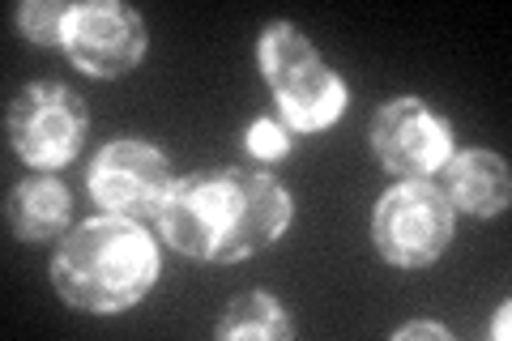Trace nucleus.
<instances>
[{"instance_id": "obj_5", "label": "nucleus", "mask_w": 512, "mask_h": 341, "mask_svg": "<svg viewBox=\"0 0 512 341\" xmlns=\"http://www.w3.org/2000/svg\"><path fill=\"white\" fill-rule=\"evenodd\" d=\"M86 103L60 81H30L9 107V145L30 167H64L86 137Z\"/></svg>"}, {"instance_id": "obj_1", "label": "nucleus", "mask_w": 512, "mask_h": 341, "mask_svg": "<svg viewBox=\"0 0 512 341\" xmlns=\"http://www.w3.org/2000/svg\"><path fill=\"white\" fill-rule=\"evenodd\" d=\"M291 197L261 171H205L171 184L158 231L175 252L197 261H244L291 226Z\"/></svg>"}, {"instance_id": "obj_11", "label": "nucleus", "mask_w": 512, "mask_h": 341, "mask_svg": "<svg viewBox=\"0 0 512 341\" xmlns=\"http://www.w3.org/2000/svg\"><path fill=\"white\" fill-rule=\"evenodd\" d=\"M291 333H295L291 316L269 295H239L227 307V316L218 320V337H227V341H252V337L256 341H286Z\"/></svg>"}, {"instance_id": "obj_3", "label": "nucleus", "mask_w": 512, "mask_h": 341, "mask_svg": "<svg viewBox=\"0 0 512 341\" xmlns=\"http://www.w3.org/2000/svg\"><path fill=\"white\" fill-rule=\"evenodd\" d=\"M256 56H261V73L278 99L282 124L291 133H316V128H329L342 116L346 107L342 77L329 69L325 56L308 43L299 26L291 22L265 26Z\"/></svg>"}, {"instance_id": "obj_12", "label": "nucleus", "mask_w": 512, "mask_h": 341, "mask_svg": "<svg viewBox=\"0 0 512 341\" xmlns=\"http://www.w3.org/2000/svg\"><path fill=\"white\" fill-rule=\"evenodd\" d=\"M73 5H56V0H30L18 9V26L35 43H60L64 47V26H69Z\"/></svg>"}, {"instance_id": "obj_2", "label": "nucleus", "mask_w": 512, "mask_h": 341, "mask_svg": "<svg viewBox=\"0 0 512 341\" xmlns=\"http://www.w3.org/2000/svg\"><path fill=\"white\" fill-rule=\"evenodd\" d=\"M158 278V248L137 218L103 214L60 239L52 256V282L77 312H124Z\"/></svg>"}, {"instance_id": "obj_9", "label": "nucleus", "mask_w": 512, "mask_h": 341, "mask_svg": "<svg viewBox=\"0 0 512 341\" xmlns=\"http://www.w3.org/2000/svg\"><path fill=\"white\" fill-rule=\"evenodd\" d=\"M444 184H448V205L466 209L474 218H491L508 205V162L491 150H461L444 162Z\"/></svg>"}, {"instance_id": "obj_13", "label": "nucleus", "mask_w": 512, "mask_h": 341, "mask_svg": "<svg viewBox=\"0 0 512 341\" xmlns=\"http://www.w3.org/2000/svg\"><path fill=\"white\" fill-rule=\"evenodd\" d=\"M244 145H248V154L274 162V158H282L286 150H291V128L278 124V120H256V124H248Z\"/></svg>"}, {"instance_id": "obj_15", "label": "nucleus", "mask_w": 512, "mask_h": 341, "mask_svg": "<svg viewBox=\"0 0 512 341\" xmlns=\"http://www.w3.org/2000/svg\"><path fill=\"white\" fill-rule=\"evenodd\" d=\"M508 329H512V307L504 303L500 312H495V320H491V337H500V341H508Z\"/></svg>"}, {"instance_id": "obj_4", "label": "nucleus", "mask_w": 512, "mask_h": 341, "mask_svg": "<svg viewBox=\"0 0 512 341\" xmlns=\"http://www.w3.org/2000/svg\"><path fill=\"white\" fill-rule=\"evenodd\" d=\"M372 239L380 256L397 269H423L453 239V205L427 180L389 188L372 209Z\"/></svg>"}, {"instance_id": "obj_14", "label": "nucleus", "mask_w": 512, "mask_h": 341, "mask_svg": "<svg viewBox=\"0 0 512 341\" xmlns=\"http://www.w3.org/2000/svg\"><path fill=\"white\" fill-rule=\"evenodd\" d=\"M410 337H436V341H448V329H444V324H427V320H414V324H406V329L397 333V341H410Z\"/></svg>"}, {"instance_id": "obj_10", "label": "nucleus", "mask_w": 512, "mask_h": 341, "mask_svg": "<svg viewBox=\"0 0 512 341\" xmlns=\"http://www.w3.org/2000/svg\"><path fill=\"white\" fill-rule=\"evenodd\" d=\"M69 192L56 175H30L9 192V226L26 243H43L64 231L69 222Z\"/></svg>"}, {"instance_id": "obj_7", "label": "nucleus", "mask_w": 512, "mask_h": 341, "mask_svg": "<svg viewBox=\"0 0 512 341\" xmlns=\"http://www.w3.org/2000/svg\"><path fill=\"white\" fill-rule=\"evenodd\" d=\"M64 52L90 77H120L137 69V60L146 56V26L116 0L73 5L69 26H64Z\"/></svg>"}, {"instance_id": "obj_8", "label": "nucleus", "mask_w": 512, "mask_h": 341, "mask_svg": "<svg viewBox=\"0 0 512 341\" xmlns=\"http://www.w3.org/2000/svg\"><path fill=\"white\" fill-rule=\"evenodd\" d=\"M372 150L389 171L406 180H427L453 158V128L423 99H393L372 120Z\"/></svg>"}, {"instance_id": "obj_6", "label": "nucleus", "mask_w": 512, "mask_h": 341, "mask_svg": "<svg viewBox=\"0 0 512 341\" xmlns=\"http://www.w3.org/2000/svg\"><path fill=\"white\" fill-rule=\"evenodd\" d=\"M171 184L167 154L133 137L103 145L90 162V197L120 218H158Z\"/></svg>"}]
</instances>
